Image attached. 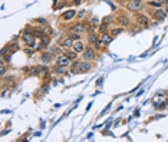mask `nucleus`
I'll list each match as a JSON object with an SVG mask.
<instances>
[{
  "instance_id": "nucleus-36",
  "label": "nucleus",
  "mask_w": 168,
  "mask_h": 142,
  "mask_svg": "<svg viewBox=\"0 0 168 142\" xmlns=\"http://www.w3.org/2000/svg\"><path fill=\"white\" fill-rule=\"evenodd\" d=\"M164 9H165V12H167V13H168V2H167V3H165V5H164Z\"/></svg>"
},
{
  "instance_id": "nucleus-30",
  "label": "nucleus",
  "mask_w": 168,
  "mask_h": 142,
  "mask_svg": "<svg viewBox=\"0 0 168 142\" xmlns=\"http://www.w3.org/2000/svg\"><path fill=\"white\" fill-rule=\"evenodd\" d=\"M49 70H50V69H49L48 65H45V63L40 65V73H49Z\"/></svg>"
},
{
  "instance_id": "nucleus-6",
  "label": "nucleus",
  "mask_w": 168,
  "mask_h": 142,
  "mask_svg": "<svg viewBox=\"0 0 168 142\" xmlns=\"http://www.w3.org/2000/svg\"><path fill=\"white\" fill-rule=\"evenodd\" d=\"M50 38L52 36H49V35H43L39 40V49H37V52H43V50H46L48 48H49V45H50Z\"/></svg>"
},
{
  "instance_id": "nucleus-22",
  "label": "nucleus",
  "mask_w": 168,
  "mask_h": 142,
  "mask_svg": "<svg viewBox=\"0 0 168 142\" xmlns=\"http://www.w3.org/2000/svg\"><path fill=\"white\" fill-rule=\"evenodd\" d=\"M63 52H65V49H63L60 45H59V46H55V48H52V50H50V53H52L53 56H55V55H56V56H59V55H62Z\"/></svg>"
},
{
  "instance_id": "nucleus-2",
  "label": "nucleus",
  "mask_w": 168,
  "mask_h": 142,
  "mask_svg": "<svg viewBox=\"0 0 168 142\" xmlns=\"http://www.w3.org/2000/svg\"><path fill=\"white\" fill-rule=\"evenodd\" d=\"M35 39H36V38L33 36V29H32L30 26H26V27H25V30L22 32V40H23L25 46H29Z\"/></svg>"
},
{
  "instance_id": "nucleus-9",
  "label": "nucleus",
  "mask_w": 168,
  "mask_h": 142,
  "mask_svg": "<svg viewBox=\"0 0 168 142\" xmlns=\"http://www.w3.org/2000/svg\"><path fill=\"white\" fill-rule=\"evenodd\" d=\"M76 10L75 9H69V10H65L62 15H60V20H63V22H69V20H72V19H75L76 17Z\"/></svg>"
},
{
  "instance_id": "nucleus-23",
  "label": "nucleus",
  "mask_w": 168,
  "mask_h": 142,
  "mask_svg": "<svg viewBox=\"0 0 168 142\" xmlns=\"http://www.w3.org/2000/svg\"><path fill=\"white\" fill-rule=\"evenodd\" d=\"M43 35H45V30H43V27H40V29H33V36H35L36 39H40Z\"/></svg>"
},
{
  "instance_id": "nucleus-20",
  "label": "nucleus",
  "mask_w": 168,
  "mask_h": 142,
  "mask_svg": "<svg viewBox=\"0 0 168 142\" xmlns=\"http://www.w3.org/2000/svg\"><path fill=\"white\" fill-rule=\"evenodd\" d=\"M147 6L148 7H154V9H161V7H164V3L157 2V0H149V2H147Z\"/></svg>"
},
{
  "instance_id": "nucleus-31",
  "label": "nucleus",
  "mask_w": 168,
  "mask_h": 142,
  "mask_svg": "<svg viewBox=\"0 0 168 142\" xmlns=\"http://www.w3.org/2000/svg\"><path fill=\"white\" fill-rule=\"evenodd\" d=\"M32 22H36V23L43 25V26H46V25H48V20H46V19H43V17H40V19H35V20H32Z\"/></svg>"
},
{
  "instance_id": "nucleus-15",
  "label": "nucleus",
  "mask_w": 168,
  "mask_h": 142,
  "mask_svg": "<svg viewBox=\"0 0 168 142\" xmlns=\"http://www.w3.org/2000/svg\"><path fill=\"white\" fill-rule=\"evenodd\" d=\"M59 45H60L63 49H72V46H73V40H72L69 36H66V38H63V39L59 42Z\"/></svg>"
},
{
  "instance_id": "nucleus-32",
  "label": "nucleus",
  "mask_w": 168,
  "mask_h": 142,
  "mask_svg": "<svg viewBox=\"0 0 168 142\" xmlns=\"http://www.w3.org/2000/svg\"><path fill=\"white\" fill-rule=\"evenodd\" d=\"M35 52H36V50H35V49H30V48H27V49H25V53L27 55V58H32V55H33Z\"/></svg>"
},
{
  "instance_id": "nucleus-18",
  "label": "nucleus",
  "mask_w": 168,
  "mask_h": 142,
  "mask_svg": "<svg viewBox=\"0 0 168 142\" xmlns=\"http://www.w3.org/2000/svg\"><path fill=\"white\" fill-rule=\"evenodd\" d=\"M101 39L104 40L105 46H109V45L112 43V40H114V36H112L109 32H105V33H102V38H101Z\"/></svg>"
},
{
  "instance_id": "nucleus-33",
  "label": "nucleus",
  "mask_w": 168,
  "mask_h": 142,
  "mask_svg": "<svg viewBox=\"0 0 168 142\" xmlns=\"http://www.w3.org/2000/svg\"><path fill=\"white\" fill-rule=\"evenodd\" d=\"M104 82V76H101V78H98V80H96V86H101V83Z\"/></svg>"
},
{
  "instance_id": "nucleus-26",
  "label": "nucleus",
  "mask_w": 168,
  "mask_h": 142,
  "mask_svg": "<svg viewBox=\"0 0 168 142\" xmlns=\"http://www.w3.org/2000/svg\"><path fill=\"white\" fill-rule=\"evenodd\" d=\"M86 13H88L86 10H79V12L76 13V19H78L79 22H82L83 19H85V16H86Z\"/></svg>"
},
{
  "instance_id": "nucleus-40",
  "label": "nucleus",
  "mask_w": 168,
  "mask_h": 142,
  "mask_svg": "<svg viewBox=\"0 0 168 142\" xmlns=\"http://www.w3.org/2000/svg\"><path fill=\"white\" fill-rule=\"evenodd\" d=\"M164 92H165V96H168V89H167V90H164Z\"/></svg>"
},
{
  "instance_id": "nucleus-1",
  "label": "nucleus",
  "mask_w": 168,
  "mask_h": 142,
  "mask_svg": "<svg viewBox=\"0 0 168 142\" xmlns=\"http://www.w3.org/2000/svg\"><path fill=\"white\" fill-rule=\"evenodd\" d=\"M96 58H98V50H96L94 46H91V45H88V46L85 48V50L82 52V59H85V60L95 62Z\"/></svg>"
},
{
  "instance_id": "nucleus-16",
  "label": "nucleus",
  "mask_w": 168,
  "mask_h": 142,
  "mask_svg": "<svg viewBox=\"0 0 168 142\" xmlns=\"http://www.w3.org/2000/svg\"><path fill=\"white\" fill-rule=\"evenodd\" d=\"M52 70H53L56 75H68L69 68H66V66H60V65H55Z\"/></svg>"
},
{
  "instance_id": "nucleus-11",
  "label": "nucleus",
  "mask_w": 168,
  "mask_h": 142,
  "mask_svg": "<svg viewBox=\"0 0 168 142\" xmlns=\"http://www.w3.org/2000/svg\"><path fill=\"white\" fill-rule=\"evenodd\" d=\"M127 10L132 12V13H138L139 10H142V3H137V2H128L127 3Z\"/></svg>"
},
{
  "instance_id": "nucleus-29",
  "label": "nucleus",
  "mask_w": 168,
  "mask_h": 142,
  "mask_svg": "<svg viewBox=\"0 0 168 142\" xmlns=\"http://www.w3.org/2000/svg\"><path fill=\"white\" fill-rule=\"evenodd\" d=\"M43 30H45V35H49V36H52V35H53V29H52L50 26H48V25L43 27Z\"/></svg>"
},
{
  "instance_id": "nucleus-25",
  "label": "nucleus",
  "mask_w": 168,
  "mask_h": 142,
  "mask_svg": "<svg viewBox=\"0 0 168 142\" xmlns=\"http://www.w3.org/2000/svg\"><path fill=\"white\" fill-rule=\"evenodd\" d=\"M105 32H108V23H104V22H102V23L98 26V33L102 35V33H105Z\"/></svg>"
},
{
  "instance_id": "nucleus-24",
  "label": "nucleus",
  "mask_w": 168,
  "mask_h": 142,
  "mask_svg": "<svg viewBox=\"0 0 168 142\" xmlns=\"http://www.w3.org/2000/svg\"><path fill=\"white\" fill-rule=\"evenodd\" d=\"M94 48H95L98 52H101V50L105 48V43H104V40H102V39H98V42L94 45Z\"/></svg>"
},
{
  "instance_id": "nucleus-39",
  "label": "nucleus",
  "mask_w": 168,
  "mask_h": 142,
  "mask_svg": "<svg viewBox=\"0 0 168 142\" xmlns=\"http://www.w3.org/2000/svg\"><path fill=\"white\" fill-rule=\"evenodd\" d=\"M157 2H161V3H164V5H165V3L168 2V0H157Z\"/></svg>"
},
{
  "instance_id": "nucleus-21",
  "label": "nucleus",
  "mask_w": 168,
  "mask_h": 142,
  "mask_svg": "<svg viewBox=\"0 0 168 142\" xmlns=\"http://www.w3.org/2000/svg\"><path fill=\"white\" fill-rule=\"evenodd\" d=\"M0 76L2 78H5V75H6V72H7V66H6V60H3V59H0Z\"/></svg>"
},
{
  "instance_id": "nucleus-7",
  "label": "nucleus",
  "mask_w": 168,
  "mask_h": 142,
  "mask_svg": "<svg viewBox=\"0 0 168 142\" xmlns=\"http://www.w3.org/2000/svg\"><path fill=\"white\" fill-rule=\"evenodd\" d=\"M70 30H72V32H75V33L83 35V33H86V32H88V27H86V25L83 23V22H79V20H78V23H75V25L70 27Z\"/></svg>"
},
{
  "instance_id": "nucleus-38",
  "label": "nucleus",
  "mask_w": 168,
  "mask_h": 142,
  "mask_svg": "<svg viewBox=\"0 0 168 142\" xmlns=\"http://www.w3.org/2000/svg\"><path fill=\"white\" fill-rule=\"evenodd\" d=\"M128 2H137V3H142V0H128Z\"/></svg>"
},
{
  "instance_id": "nucleus-35",
  "label": "nucleus",
  "mask_w": 168,
  "mask_h": 142,
  "mask_svg": "<svg viewBox=\"0 0 168 142\" xmlns=\"http://www.w3.org/2000/svg\"><path fill=\"white\" fill-rule=\"evenodd\" d=\"M72 2H73V5H76V6H78V5H80V3H82V0H72Z\"/></svg>"
},
{
  "instance_id": "nucleus-17",
  "label": "nucleus",
  "mask_w": 168,
  "mask_h": 142,
  "mask_svg": "<svg viewBox=\"0 0 168 142\" xmlns=\"http://www.w3.org/2000/svg\"><path fill=\"white\" fill-rule=\"evenodd\" d=\"M98 35L95 33V32H91V33H88V36H86V43L88 45H91V46H94L96 42H98Z\"/></svg>"
},
{
  "instance_id": "nucleus-13",
  "label": "nucleus",
  "mask_w": 168,
  "mask_h": 142,
  "mask_svg": "<svg viewBox=\"0 0 168 142\" xmlns=\"http://www.w3.org/2000/svg\"><path fill=\"white\" fill-rule=\"evenodd\" d=\"M39 59H40V62H42V63L48 65V63H50V62L53 60V55H52L50 52H46V50H43V52H40V56H39Z\"/></svg>"
},
{
  "instance_id": "nucleus-4",
  "label": "nucleus",
  "mask_w": 168,
  "mask_h": 142,
  "mask_svg": "<svg viewBox=\"0 0 168 142\" xmlns=\"http://www.w3.org/2000/svg\"><path fill=\"white\" fill-rule=\"evenodd\" d=\"M115 22L121 26V27H129L132 23H131V19L127 16V15H124V13H121V15H118L116 17H115Z\"/></svg>"
},
{
  "instance_id": "nucleus-14",
  "label": "nucleus",
  "mask_w": 168,
  "mask_h": 142,
  "mask_svg": "<svg viewBox=\"0 0 168 142\" xmlns=\"http://www.w3.org/2000/svg\"><path fill=\"white\" fill-rule=\"evenodd\" d=\"M25 72L27 76H39L40 75V66H27L25 68Z\"/></svg>"
},
{
  "instance_id": "nucleus-37",
  "label": "nucleus",
  "mask_w": 168,
  "mask_h": 142,
  "mask_svg": "<svg viewBox=\"0 0 168 142\" xmlns=\"http://www.w3.org/2000/svg\"><path fill=\"white\" fill-rule=\"evenodd\" d=\"M134 115H135V116H138V115H139V111H138V109H135V111H134Z\"/></svg>"
},
{
  "instance_id": "nucleus-5",
  "label": "nucleus",
  "mask_w": 168,
  "mask_h": 142,
  "mask_svg": "<svg viewBox=\"0 0 168 142\" xmlns=\"http://www.w3.org/2000/svg\"><path fill=\"white\" fill-rule=\"evenodd\" d=\"M168 16V13L165 12V9H155L154 12H152V17H154V20H157V22H164L165 20V17Z\"/></svg>"
},
{
  "instance_id": "nucleus-27",
  "label": "nucleus",
  "mask_w": 168,
  "mask_h": 142,
  "mask_svg": "<svg viewBox=\"0 0 168 142\" xmlns=\"http://www.w3.org/2000/svg\"><path fill=\"white\" fill-rule=\"evenodd\" d=\"M69 38H70L73 42H76V40H80V39H82V35L75 33V32H70V33H69Z\"/></svg>"
},
{
  "instance_id": "nucleus-12",
  "label": "nucleus",
  "mask_w": 168,
  "mask_h": 142,
  "mask_svg": "<svg viewBox=\"0 0 168 142\" xmlns=\"http://www.w3.org/2000/svg\"><path fill=\"white\" fill-rule=\"evenodd\" d=\"M88 46V43H85V42H83L82 39L80 40H76V42H73V46H72V49L73 50H76L78 53H80L82 55V52L83 50H85V48Z\"/></svg>"
},
{
  "instance_id": "nucleus-28",
  "label": "nucleus",
  "mask_w": 168,
  "mask_h": 142,
  "mask_svg": "<svg viewBox=\"0 0 168 142\" xmlns=\"http://www.w3.org/2000/svg\"><path fill=\"white\" fill-rule=\"evenodd\" d=\"M122 30H124V27H121V26H119V27H116V29H112V30H109V33H111L114 38H116V36H118V35H119Z\"/></svg>"
},
{
  "instance_id": "nucleus-8",
  "label": "nucleus",
  "mask_w": 168,
  "mask_h": 142,
  "mask_svg": "<svg viewBox=\"0 0 168 142\" xmlns=\"http://www.w3.org/2000/svg\"><path fill=\"white\" fill-rule=\"evenodd\" d=\"M92 68H94V62H89L85 59L82 62H79V73H88Z\"/></svg>"
},
{
  "instance_id": "nucleus-3",
  "label": "nucleus",
  "mask_w": 168,
  "mask_h": 142,
  "mask_svg": "<svg viewBox=\"0 0 168 142\" xmlns=\"http://www.w3.org/2000/svg\"><path fill=\"white\" fill-rule=\"evenodd\" d=\"M134 19H135V23L138 25V26H141V27H148L149 26V19H148V16H145V15H142V13H135V16H134Z\"/></svg>"
},
{
  "instance_id": "nucleus-19",
  "label": "nucleus",
  "mask_w": 168,
  "mask_h": 142,
  "mask_svg": "<svg viewBox=\"0 0 168 142\" xmlns=\"http://www.w3.org/2000/svg\"><path fill=\"white\" fill-rule=\"evenodd\" d=\"M70 60H76L78 59V56H79V53L76 52V50H73V49H65V52H63Z\"/></svg>"
},
{
  "instance_id": "nucleus-34",
  "label": "nucleus",
  "mask_w": 168,
  "mask_h": 142,
  "mask_svg": "<svg viewBox=\"0 0 168 142\" xmlns=\"http://www.w3.org/2000/svg\"><path fill=\"white\" fill-rule=\"evenodd\" d=\"M111 19H112V16H108V17H105V19H104L102 22H104V23H108V25H109V20H111Z\"/></svg>"
},
{
  "instance_id": "nucleus-10",
  "label": "nucleus",
  "mask_w": 168,
  "mask_h": 142,
  "mask_svg": "<svg viewBox=\"0 0 168 142\" xmlns=\"http://www.w3.org/2000/svg\"><path fill=\"white\" fill-rule=\"evenodd\" d=\"M70 63H72V60H70L65 53H62V55H59V56L56 58V65H60V66H66V68H69V66H70Z\"/></svg>"
}]
</instances>
